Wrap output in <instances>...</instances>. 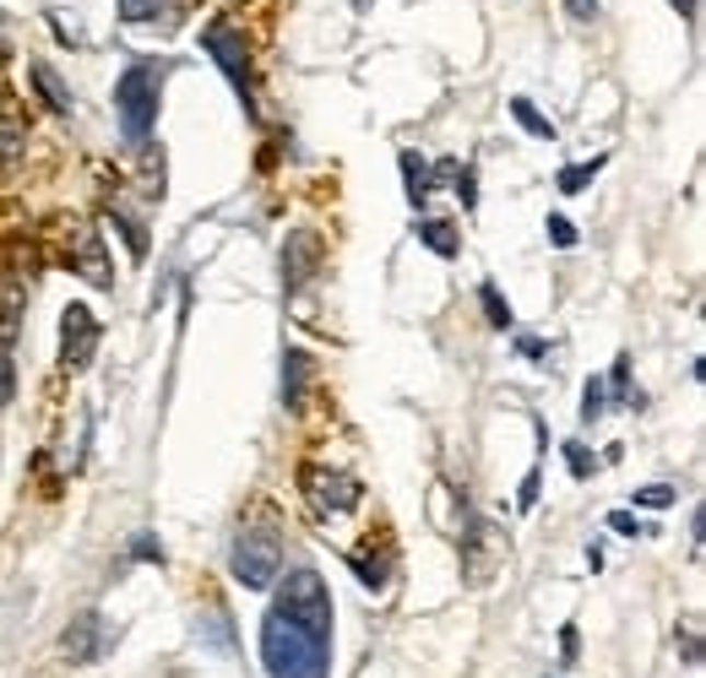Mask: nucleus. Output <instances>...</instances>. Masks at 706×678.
<instances>
[{"label":"nucleus","mask_w":706,"mask_h":678,"mask_svg":"<svg viewBox=\"0 0 706 678\" xmlns=\"http://www.w3.org/2000/svg\"><path fill=\"white\" fill-rule=\"evenodd\" d=\"M262 668L267 678H332V592L310 564L288 570L262 619Z\"/></svg>","instance_id":"1"},{"label":"nucleus","mask_w":706,"mask_h":678,"mask_svg":"<svg viewBox=\"0 0 706 678\" xmlns=\"http://www.w3.org/2000/svg\"><path fill=\"white\" fill-rule=\"evenodd\" d=\"M163 77H169V60H137L131 71H120L115 82V115H120V136L141 147L152 126H158V104H163Z\"/></svg>","instance_id":"2"},{"label":"nucleus","mask_w":706,"mask_h":678,"mask_svg":"<svg viewBox=\"0 0 706 678\" xmlns=\"http://www.w3.org/2000/svg\"><path fill=\"white\" fill-rule=\"evenodd\" d=\"M201 49L218 60V71L229 77V87L251 104V87H256V71H251V44H245V27L234 16H212L201 27Z\"/></svg>","instance_id":"3"},{"label":"nucleus","mask_w":706,"mask_h":678,"mask_svg":"<svg viewBox=\"0 0 706 678\" xmlns=\"http://www.w3.org/2000/svg\"><path fill=\"white\" fill-rule=\"evenodd\" d=\"M299 494L315 516H348L359 500H364V483L343 467H326V461H304L299 467Z\"/></svg>","instance_id":"4"},{"label":"nucleus","mask_w":706,"mask_h":678,"mask_svg":"<svg viewBox=\"0 0 706 678\" xmlns=\"http://www.w3.org/2000/svg\"><path fill=\"white\" fill-rule=\"evenodd\" d=\"M278 570H282L278 533H240V542H234V581L245 592H267L278 581Z\"/></svg>","instance_id":"5"},{"label":"nucleus","mask_w":706,"mask_h":678,"mask_svg":"<svg viewBox=\"0 0 706 678\" xmlns=\"http://www.w3.org/2000/svg\"><path fill=\"white\" fill-rule=\"evenodd\" d=\"M115 624L99 613V608H88V613H77L71 624H66V641H60V652H66V663H99V657H109L115 652Z\"/></svg>","instance_id":"6"},{"label":"nucleus","mask_w":706,"mask_h":678,"mask_svg":"<svg viewBox=\"0 0 706 678\" xmlns=\"http://www.w3.org/2000/svg\"><path fill=\"white\" fill-rule=\"evenodd\" d=\"M93 353H99V320H93V309L88 304H66V315H60V370L66 375L71 370H88Z\"/></svg>","instance_id":"7"},{"label":"nucleus","mask_w":706,"mask_h":678,"mask_svg":"<svg viewBox=\"0 0 706 678\" xmlns=\"http://www.w3.org/2000/svg\"><path fill=\"white\" fill-rule=\"evenodd\" d=\"M321 261H326L321 234L293 229V234H288V245H282V288H288V293H304V282L321 271Z\"/></svg>","instance_id":"8"},{"label":"nucleus","mask_w":706,"mask_h":678,"mask_svg":"<svg viewBox=\"0 0 706 678\" xmlns=\"http://www.w3.org/2000/svg\"><path fill=\"white\" fill-rule=\"evenodd\" d=\"M66 267L77 271V277H88V282H109V261H104V239L93 234V229H71V239H66Z\"/></svg>","instance_id":"9"},{"label":"nucleus","mask_w":706,"mask_h":678,"mask_svg":"<svg viewBox=\"0 0 706 678\" xmlns=\"http://www.w3.org/2000/svg\"><path fill=\"white\" fill-rule=\"evenodd\" d=\"M397 163H403V179H408V201H414V207H424V201L435 196V185L456 174V163L429 168V157H424V152H414V147H403V152H397Z\"/></svg>","instance_id":"10"},{"label":"nucleus","mask_w":706,"mask_h":678,"mask_svg":"<svg viewBox=\"0 0 706 678\" xmlns=\"http://www.w3.org/2000/svg\"><path fill=\"white\" fill-rule=\"evenodd\" d=\"M27 288H33V277L22 267H0V331L5 337H16V320L27 309Z\"/></svg>","instance_id":"11"},{"label":"nucleus","mask_w":706,"mask_h":678,"mask_svg":"<svg viewBox=\"0 0 706 678\" xmlns=\"http://www.w3.org/2000/svg\"><path fill=\"white\" fill-rule=\"evenodd\" d=\"M310 375H315L310 353L288 348V353H282V402H288V412H299V407H304V386H310Z\"/></svg>","instance_id":"12"},{"label":"nucleus","mask_w":706,"mask_h":678,"mask_svg":"<svg viewBox=\"0 0 706 678\" xmlns=\"http://www.w3.org/2000/svg\"><path fill=\"white\" fill-rule=\"evenodd\" d=\"M180 11H185V0H120V16L126 22H158V27H169Z\"/></svg>","instance_id":"13"},{"label":"nucleus","mask_w":706,"mask_h":678,"mask_svg":"<svg viewBox=\"0 0 706 678\" xmlns=\"http://www.w3.org/2000/svg\"><path fill=\"white\" fill-rule=\"evenodd\" d=\"M27 82H33V93L49 104V115H71V93H66V82H60L49 66H33V71H27Z\"/></svg>","instance_id":"14"},{"label":"nucleus","mask_w":706,"mask_h":678,"mask_svg":"<svg viewBox=\"0 0 706 678\" xmlns=\"http://www.w3.org/2000/svg\"><path fill=\"white\" fill-rule=\"evenodd\" d=\"M414 234H419V245H429V250H435V256H445V261L462 250V239H456V229H451L445 218H419V223H414Z\"/></svg>","instance_id":"15"},{"label":"nucleus","mask_w":706,"mask_h":678,"mask_svg":"<svg viewBox=\"0 0 706 678\" xmlns=\"http://www.w3.org/2000/svg\"><path fill=\"white\" fill-rule=\"evenodd\" d=\"M603 163H609V152H592V157H581V163H570L560 168V190L565 196H576V190H587L598 174H603Z\"/></svg>","instance_id":"16"},{"label":"nucleus","mask_w":706,"mask_h":678,"mask_svg":"<svg viewBox=\"0 0 706 678\" xmlns=\"http://www.w3.org/2000/svg\"><path fill=\"white\" fill-rule=\"evenodd\" d=\"M478 304H484V320H489L495 331H511V326H517V315H511V304L500 299L495 282H478Z\"/></svg>","instance_id":"17"},{"label":"nucleus","mask_w":706,"mask_h":678,"mask_svg":"<svg viewBox=\"0 0 706 678\" xmlns=\"http://www.w3.org/2000/svg\"><path fill=\"white\" fill-rule=\"evenodd\" d=\"M511 115H517V126H522L528 136H539V141H555V120H544V115H539L528 98H511Z\"/></svg>","instance_id":"18"},{"label":"nucleus","mask_w":706,"mask_h":678,"mask_svg":"<svg viewBox=\"0 0 706 678\" xmlns=\"http://www.w3.org/2000/svg\"><path fill=\"white\" fill-rule=\"evenodd\" d=\"M109 218H115V229L126 234V250H131V261H147V229H141L137 218H126L115 201H109Z\"/></svg>","instance_id":"19"},{"label":"nucleus","mask_w":706,"mask_h":678,"mask_svg":"<svg viewBox=\"0 0 706 678\" xmlns=\"http://www.w3.org/2000/svg\"><path fill=\"white\" fill-rule=\"evenodd\" d=\"M630 505H647V511H669L674 505V483H647V489H636V500Z\"/></svg>","instance_id":"20"},{"label":"nucleus","mask_w":706,"mask_h":678,"mask_svg":"<svg viewBox=\"0 0 706 678\" xmlns=\"http://www.w3.org/2000/svg\"><path fill=\"white\" fill-rule=\"evenodd\" d=\"M11 391H16V364H11V337L0 331V407L11 402Z\"/></svg>","instance_id":"21"},{"label":"nucleus","mask_w":706,"mask_h":678,"mask_svg":"<svg viewBox=\"0 0 706 678\" xmlns=\"http://www.w3.org/2000/svg\"><path fill=\"white\" fill-rule=\"evenodd\" d=\"M603 402H609L603 375H592V381H587V391H581V418H587V423H592V418H603Z\"/></svg>","instance_id":"22"},{"label":"nucleus","mask_w":706,"mask_h":678,"mask_svg":"<svg viewBox=\"0 0 706 678\" xmlns=\"http://www.w3.org/2000/svg\"><path fill=\"white\" fill-rule=\"evenodd\" d=\"M603 391H614V402L630 407V359H614V370H609V386Z\"/></svg>","instance_id":"23"},{"label":"nucleus","mask_w":706,"mask_h":678,"mask_svg":"<svg viewBox=\"0 0 706 678\" xmlns=\"http://www.w3.org/2000/svg\"><path fill=\"white\" fill-rule=\"evenodd\" d=\"M451 179H456V196H462V212H473V207H478V168H456Z\"/></svg>","instance_id":"24"},{"label":"nucleus","mask_w":706,"mask_h":678,"mask_svg":"<svg viewBox=\"0 0 706 678\" xmlns=\"http://www.w3.org/2000/svg\"><path fill=\"white\" fill-rule=\"evenodd\" d=\"M680 652H685V663H691V668H702V624H696V619H685V630H680Z\"/></svg>","instance_id":"25"},{"label":"nucleus","mask_w":706,"mask_h":678,"mask_svg":"<svg viewBox=\"0 0 706 678\" xmlns=\"http://www.w3.org/2000/svg\"><path fill=\"white\" fill-rule=\"evenodd\" d=\"M565 461H570V478H592V467H598V461H592V451H587V445H576V440L565 445Z\"/></svg>","instance_id":"26"},{"label":"nucleus","mask_w":706,"mask_h":678,"mask_svg":"<svg viewBox=\"0 0 706 678\" xmlns=\"http://www.w3.org/2000/svg\"><path fill=\"white\" fill-rule=\"evenodd\" d=\"M539 483H544V472L533 467V472L522 478V489H517V511H533V505H539Z\"/></svg>","instance_id":"27"},{"label":"nucleus","mask_w":706,"mask_h":678,"mask_svg":"<svg viewBox=\"0 0 706 678\" xmlns=\"http://www.w3.org/2000/svg\"><path fill=\"white\" fill-rule=\"evenodd\" d=\"M549 239H555L560 250H570V245H576V223L560 218V212H549Z\"/></svg>","instance_id":"28"},{"label":"nucleus","mask_w":706,"mask_h":678,"mask_svg":"<svg viewBox=\"0 0 706 678\" xmlns=\"http://www.w3.org/2000/svg\"><path fill=\"white\" fill-rule=\"evenodd\" d=\"M609 527H614L620 538H636V533H647V527H641V522H636L630 511H614V516H609Z\"/></svg>","instance_id":"29"},{"label":"nucleus","mask_w":706,"mask_h":678,"mask_svg":"<svg viewBox=\"0 0 706 678\" xmlns=\"http://www.w3.org/2000/svg\"><path fill=\"white\" fill-rule=\"evenodd\" d=\"M560 652H565V663L581 652V630H576V624H560Z\"/></svg>","instance_id":"30"},{"label":"nucleus","mask_w":706,"mask_h":678,"mask_svg":"<svg viewBox=\"0 0 706 678\" xmlns=\"http://www.w3.org/2000/svg\"><path fill=\"white\" fill-rule=\"evenodd\" d=\"M131 559H158V564H163V542H158V538H137Z\"/></svg>","instance_id":"31"},{"label":"nucleus","mask_w":706,"mask_h":678,"mask_svg":"<svg viewBox=\"0 0 706 678\" xmlns=\"http://www.w3.org/2000/svg\"><path fill=\"white\" fill-rule=\"evenodd\" d=\"M565 11H570L576 22H592V16H598V0H565Z\"/></svg>","instance_id":"32"},{"label":"nucleus","mask_w":706,"mask_h":678,"mask_svg":"<svg viewBox=\"0 0 706 678\" xmlns=\"http://www.w3.org/2000/svg\"><path fill=\"white\" fill-rule=\"evenodd\" d=\"M517 353H522V359H544V342H539V337H517Z\"/></svg>","instance_id":"33"},{"label":"nucleus","mask_w":706,"mask_h":678,"mask_svg":"<svg viewBox=\"0 0 706 678\" xmlns=\"http://www.w3.org/2000/svg\"><path fill=\"white\" fill-rule=\"evenodd\" d=\"M587 570H592V575L603 570V542H592V548H587Z\"/></svg>","instance_id":"34"},{"label":"nucleus","mask_w":706,"mask_h":678,"mask_svg":"<svg viewBox=\"0 0 706 678\" xmlns=\"http://www.w3.org/2000/svg\"><path fill=\"white\" fill-rule=\"evenodd\" d=\"M674 11H680L685 22H696V0H674Z\"/></svg>","instance_id":"35"}]
</instances>
